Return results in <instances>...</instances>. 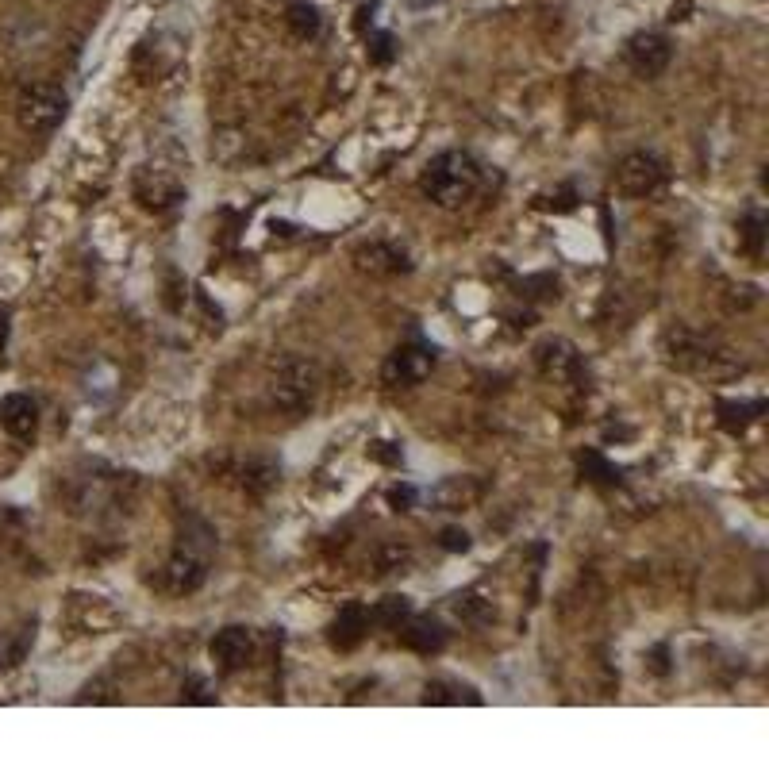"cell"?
I'll return each mask as SVG.
<instances>
[{
    "label": "cell",
    "mask_w": 769,
    "mask_h": 769,
    "mask_svg": "<svg viewBox=\"0 0 769 769\" xmlns=\"http://www.w3.org/2000/svg\"><path fill=\"white\" fill-rule=\"evenodd\" d=\"M216 550V531L204 520L185 523L181 539H177V550L170 554V562L162 566V589L174 596H189L197 593L200 585L208 581V558Z\"/></svg>",
    "instance_id": "1"
},
{
    "label": "cell",
    "mask_w": 769,
    "mask_h": 769,
    "mask_svg": "<svg viewBox=\"0 0 769 769\" xmlns=\"http://www.w3.org/2000/svg\"><path fill=\"white\" fill-rule=\"evenodd\" d=\"M481 185V166L466 150H443L435 154L420 174V193L439 208H458L477 193Z\"/></svg>",
    "instance_id": "2"
},
{
    "label": "cell",
    "mask_w": 769,
    "mask_h": 769,
    "mask_svg": "<svg viewBox=\"0 0 769 769\" xmlns=\"http://www.w3.org/2000/svg\"><path fill=\"white\" fill-rule=\"evenodd\" d=\"M323 377L320 366L312 358H300V354H285L277 358L270 370V400L289 412V416H308L320 400Z\"/></svg>",
    "instance_id": "3"
},
{
    "label": "cell",
    "mask_w": 769,
    "mask_h": 769,
    "mask_svg": "<svg viewBox=\"0 0 769 769\" xmlns=\"http://www.w3.org/2000/svg\"><path fill=\"white\" fill-rule=\"evenodd\" d=\"M666 358L677 370H689L696 377H727V373L739 370L735 354L716 343L712 335H700V331H689V327H673L666 335Z\"/></svg>",
    "instance_id": "4"
},
{
    "label": "cell",
    "mask_w": 769,
    "mask_h": 769,
    "mask_svg": "<svg viewBox=\"0 0 769 769\" xmlns=\"http://www.w3.org/2000/svg\"><path fill=\"white\" fill-rule=\"evenodd\" d=\"M66 112H70V97L58 85H50V81L27 85L20 100H16V120L31 135H50L54 127L66 120Z\"/></svg>",
    "instance_id": "5"
},
{
    "label": "cell",
    "mask_w": 769,
    "mask_h": 769,
    "mask_svg": "<svg viewBox=\"0 0 769 769\" xmlns=\"http://www.w3.org/2000/svg\"><path fill=\"white\" fill-rule=\"evenodd\" d=\"M616 185L627 197H654L666 185V166L650 150H631V154H623L620 166H616Z\"/></svg>",
    "instance_id": "6"
},
{
    "label": "cell",
    "mask_w": 769,
    "mask_h": 769,
    "mask_svg": "<svg viewBox=\"0 0 769 769\" xmlns=\"http://www.w3.org/2000/svg\"><path fill=\"white\" fill-rule=\"evenodd\" d=\"M623 62L635 70L639 77H658L666 74V66L673 62V47L662 31H635L623 47Z\"/></svg>",
    "instance_id": "7"
},
{
    "label": "cell",
    "mask_w": 769,
    "mask_h": 769,
    "mask_svg": "<svg viewBox=\"0 0 769 769\" xmlns=\"http://www.w3.org/2000/svg\"><path fill=\"white\" fill-rule=\"evenodd\" d=\"M431 370H435V354H431L427 347L408 343V347H397L389 358H385L381 381H385L389 389H412V385H420Z\"/></svg>",
    "instance_id": "8"
},
{
    "label": "cell",
    "mask_w": 769,
    "mask_h": 769,
    "mask_svg": "<svg viewBox=\"0 0 769 769\" xmlns=\"http://www.w3.org/2000/svg\"><path fill=\"white\" fill-rule=\"evenodd\" d=\"M535 366L543 373L546 381H577V373H581V354L573 347L570 339H543L539 347H535Z\"/></svg>",
    "instance_id": "9"
},
{
    "label": "cell",
    "mask_w": 769,
    "mask_h": 769,
    "mask_svg": "<svg viewBox=\"0 0 769 769\" xmlns=\"http://www.w3.org/2000/svg\"><path fill=\"white\" fill-rule=\"evenodd\" d=\"M208 654H212V662H216L224 673L243 670L250 658H254V635H250L247 627L231 623V627H224V631H216V639H212V646H208Z\"/></svg>",
    "instance_id": "10"
},
{
    "label": "cell",
    "mask_w": 769,
    "mask_h": 769,
    "mask_svg": "<svg viewBox=\"0 0 769 769\" xmlns=\"http://www.w3.org/2000/svg\"><path fill=\"white\" fill-rule=\"evenodd\" d=\"M0 427H4L12 439L27 443V439L39 431V404L27 397V393H8V397L0 400Z\"/></svg>",
    "instance_id": "11"
},
{
    "label": "cell",
    "mask_w": 769,
    "mask_h": 769,
    "mask_svg": "<svg viewBox=\"0 0 769 769\" xmlns=\"http://www.w3.org/2000/svg\"><path fill=\"white\" fill-rule=\"evenodd\" d=\"M485 497V481L481 477H447V481H439L435 489H431V504L439 508V512H462V508H470L477 500Z\"/></svg>",
    "instance_id": "12"
},
{
    "label": "cell",
    "mask_w": 769,
    "mask_h": 769,
    "mask_svg": "<svg viewBox=\"0 0 769 769\" xmlns=\"http://www.w3.org/2000/svg\"><path fill=\"white\" fill-rule=\"evenodd\" d=\"M366 631H370V612L362 604H343L339 616L327 627V639H331L335 650H354L366 639Z\"/></svg>",
    "instance_id": "13"
},
{
    "label": "cell",
    "mask_w": 769,
    "mask_h": 769,
    "mask_svg": "<svg viewBox=\"0 0 769 769\" xmlns=\"http://www.w3.org/2000/svg\"><path fill=\"white\" fill-rule=\"evenodd\" d=\"M397 631H400V643L408 646V650H416V654H439V650L447 646L443 623L431 620V616H408Z\"/></svg>",
    "instance_id": "14"
},
{
    "label": "cell",
    "mask_w": 769,
    "mask_h": 769,
    "mask_svg": "<svg viewBox=\"0 0 769 769\" xmlns=\"http://www.w3.org/2000/svg\"><path fill=\"white\" fill-rule=\"evenodd\" d=\"M354 262H358L362 270L377 273V277H393V273H408V258H404V250L389 247V243H370V247H358V254H354Z\"/></svg>",
    "instance_id": "15"
},
{
    "label": "cell",
    "mask_w": 769,
    "mask_h": 769,
    "mask_svg": "<svg viewBox=\"0 0 769 769\" xmlns=\"http://www.w3.org/2000/svg\"><path fill=\"white\" fill-rule=\"evenodd\" d=\"M766 412V400H716V420L727 435H743Z\"/></svg>",
    "instance_id": "16"
},
{
    "label": "cell",
    "mask_w": 769,
    "mask_h": 769,
    "mask_svg": "<svg viewBox=\"0 0 769 769\" xmlns=\"http://www.w3.org/2000/svg\"><path fill=\"white\" fill-rule=\"evenodd\" d=\"M285 24H289V31L297 35V39H316L323 31V16H320V8L316 4H308V0H293L289 8H285Z\"/></svg>",
    "instance_id": "17"
},
{
    "label": "cell",
    "mask_w": 769,
    "mask_h": 769,
    "mask_svg": "<svg viewBox=\"0 0 769 769\" xmlns=\"http://www.w3.org/2000/svg\"><path fill=\"white\" fill-rule=\"evenodd\" d=\"M277 462L270 458H250L247 466H243V489L254 493V497H266L273 485H277Z\"/></svg>",
    "instance_id": "18"
},
{
    "label": "cell",
    "mask_w": 769,
    "mask_h": 769,
    "mask_svg": "<svg viewBox=\"0 0 769 769\" xmlns=\"http://www.w3.org/2000/svg\"><path fill=\"white\" fill-rule=\"evenodd\" d=\"M577 466H581V477L593 481V485H620V470H616L600 450H581V454H577Z\"/></svg>",
    "instance_id": "19"
},
{
    "label": "cell",
    "mask_w": 769,
    "mask_h": 769,
    "mask_svg": "<svg viewBox=\"0 0 769 769\" xmlns=\"http://www.w3.org/2000/svg\"><path fill=\"white\" fill-rule=\"evenodd\" d=\"M370 612V623H377V627H393L397 631L400 623L412 616V600L408 596H385V600H377L373 608H366Z\"/></svg>",
    "instance_id": "20"
},
{
    "label": "cell",
    "mask_w": 769,
    "mask_h": 769,
    "mask_svg": "<svg viewBox=\"0 0 769 769\" xmlns=\"http://www.w3.org/2000/svg\"><path fill=\"white\" fill-rule=\"evenodd\" d=\"M450 608H454V616L462 623H473V627H485V623L493 620V608H489V600H481L477 593H458L450 600Z\"/></svg>",
    "instance_id": "21"
},
{
    "label": "cell",
    "mask_w": 769,
    "mask_h": 769,
    "mask_svg": "<svg viewBox=\"0 0 769 769\" xmlns=\"http://www.w3.org/2000/svg\"><path fill=\"white\" fill-rule=\"evenodd\" d=\"M739 239H743V247L750 258H762V247H766V216H762L758 208H750V212L743 216Z\"/></svg>",
    "instance_id": "22"
},
{
    "label": "cell",
    "mask_w": 769,
    "mask_h": 769,
    "mask_svg": "<svg viewBox=\"0 0 769 769\" xmlns=\"http://www.w3.org/2000/svg\"><path fill=\"white\" fill-rule=\"evenodd\" d=\"M481 704V696L473 689H462V685H450V681H427V693H423V704Z\"/></svg>",
    "instance_id": "23"
},
{
    "label": "cell",
    "mask_w": 769,
    "mask_h": 769,
    "mask_svg": "<svg viewBox=\"0 0 769 769\" xmlns=\"http://www.w3.org/2000/svg\"><path fill=\"white\" fill-rule=\"evenodd\" d=\"M412 562V550L400 543H385L377 550V573H404V566Z\"/></svg>",
    "instance_id": "24"
},
{
    "label": "cell",
    "mask_w": 769,
    "mask_h": 769,
    "mask_svg": "<svg viewBox=\"0 0 769 769\" xmlns=\"http://www.w3.org/2000/svg\"><path fill=\"white\" fill-rule=\"evenodd\" d=\"M366 54H370L373 66H389L397 58V39L389 31H373L370 39H366Z\"/></svg>",
    "instance_id": "25"
},
{
    "label": "cell",
    "mask_w": 769,
    "mask_h": 769,
    "mask_svg": "<svg viewBox=\"0 0 769 769\" xmlns=\"http://www.w3.org/2000/svg\"><path fill=\"white\" fill-rule=\"evenodd\" d=\"M370 458L373 462H385V466H400V462H404V450H400L397 443H373Z\"/></svg>",
    "instance_id": "26"
},
{
    "label": "cell",
    "mask_w": 769,
    "mask_h": 769,
    "mask_svg": "<svg viewBox=\"0 0 769 769\" xmlns=\"http://www.w3.org/2000/svg\"><path fill=\"white\" fill-rule=\"evenodd\" d=\"M439 546H443V550H454V554H462V550H470V535H466L462 527H447V531L439 535Z\"/></svg>",
    "instance_id": "27"
},
{
    "label": "cell",
    "mask_w": 769,
    "mask_h": 769,
    "mask_svg": "<svg viewBox=\"0 0 769 769\" xmlns=\"http://www.w3.org/2000/svg\"><path fill=\"white\" fill-rule=\"evenodd\" d=\"M416 497H420V493H416L412 485H393V489H389V504H393L397 512L412 508V504H416Z\"/></svg>",
    "instance_id": "28"
},
{
    "label": "cell",
    "mask_w": 769,
    "mask_h": 769,
    "mask_svg": "<svg viewBox=\"0 0 769 769\" xmlns=\"http://www.w3.org/2000/svg\"><path fill=\"white\" fill-rule=\"evenodd\" d=\"M185 700H193V704H212V696L204 693V681H200V677H189V693H185Z\"/></svg>",
    "instance_id": "29"
},
{
    "label": "cell",
    "mask_w": 769,
    "mask_h": 769,
    "mask_svg": "<svg viewBox=\"0 0 769 769\" xmlns=\"http://www.w3.org/2000/svg\"><path fill=\"white\" fill-rule=\"evenodd\" d=\"M373 16H377V0H373V4H362V8H358V16H354V27H358V31L373 27Z\"/></svg>",
    "instance_id": "30"
},
{
    "label": "cell",
    "mask_w": 769,
    "mask_h": 769,
    "mask_svg": "<svg viewBox=\"0 0 769 769\" xmlns=\"http://www.w3.org/2000/svg\"><path fill=\"white\" fill-rule=\"evenodd\" d=\"M689 12H693V0H673L670 20H673V24H677V20H689Z\"/></svg>",
    "instance_id": "31"
},
{
    "label": "cell",
    "mask_w": 769,
    "mask_h": 769,
    "mask_svg": "<svg viewBox=\"0 0 769 769\" xmlns=\"http://www.w3.org/2000/svg\"><path fill=\"white\" fill-rule=\"evenodd\" d=\"M412 8H431V4H443V0H408Z\"/></svg>",
    "instance_id": "32"
}]
</instances>
